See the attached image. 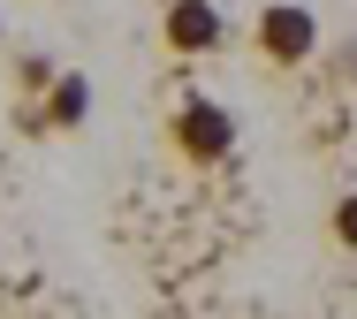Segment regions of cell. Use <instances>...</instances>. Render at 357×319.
<instances>
[{"mask_svg": "<svg viewBox=\"0 0 357 319\" xmlns=\"http://www.w3.org/2000/svg\"><path fill=\"white\" fill-rule=\"evenodd\" d=\"M251 54L266 61V69H304L312 54H319V15L304 8V0H259V15H251Z\"/></svg>", "mask_w": 357, "mask_h": 319, "instance_id": "cell-1", "label": "cell"}, {"mask_svg": "<svg viewBox=\"0 0 357 319\" xmlns=\"http://www.w3.org/2000/svg\"><path fill=\"white\" fill-rule=\"evenodd\" d=\"M236 114L220 107V99H183L175 114H167V145H175V160L183 167H228L236 160Z\"/></svg>", "mask_w": 357, "mask_h": 319, "instance_id": "cell-2", "label": "cell"}, {"mask_svg": "<svg viewBox=\"0 0 357 319\" xmlns=\"http://www.w3.org/2000/svg\"><path fill=\"white\" fill-rule=\"evenodd\" d=\"M220 38H228V23H220L213 0H167V15H160V46L167 54L206 61V54H220Z\"/></svg>", "mask_w": 357, "mask_h": 319, "instance_id": "cell-3", "label": "cell"}, {"mask_svg": "<svg viewBox=\"0 0 357 319\" xmlns=\"http://www.w3.org/2000/svg\"><path fill=\"white\" fill-rule=\"evenodd\" d=\"M38 107H46L54 137H69V130H84V122H91V77H84V69H61V77H54V91H46Z\"/></svg>", "mask_w": 357, "mask_h": 319, "instance_id": "cell-4", "label": "cell"}, {"mask_svg": "<svg viewBox=\"0 0 357 319\" xmlns=\"http://www.w3.org/2000/svg\"><path fill=\"white\" fill-rule=\"evenodd\" d=\"M61 77V61L54 54H15V99H46Z\"/></svg>", "mask_w": 357, "mask_h": 319, "instance_id": "cell-5", "label": "cell"}, {"mask_svg": "<svg viewBox=\"0 0 357 319\" xmlns=\"http://www.w3.org/2000/svg\"><path fill=\"white\" fill-rule=\"evenodd\" d=\"M327 243H335V251H350V258H357V190H342V198L327 205Z\"/></svg>", "mask_w": 357, "mask_h": 319, "instance_id": "cell-6", "label": "cell"}, {"mask_svg": "<svg viewBox=\"0 0 357 319\" xmlns=\"http://www.w3.org/2000/svg\"><path fill=\"white\" fill-rule=\"evenodd\" d=\"M15 130H23V137H54V122H46L38 99H15Z\"/></svg>", "mask_w": 357, "mask_h": 319, "instance_id": "cell-7", "label": "cell"}, {"mask_svg": "<svg viewBox=\"0 0 357 319\" xmlns=\"http://www.w3.org/2000/svg\"><path fill=\"white\" fill-rule=\"evenodd\" d=\"M0 312H8V281H0Z\"/></svg>", "mask_w": 357, "mask_h": 319, "instance_id": "cell-8", "label": "cell"}, {"mask_svg": "<svg viewBox=\"0 0 357 319\" xmlns=\"http://www.w3.org/2000/svg\"><path fill=\"white\" fill-rule=\"evenodd\" d=\"M0 38H8V15H0Z\"/></svg>", "mask_w": 357, "mask_h": 319, "instance_id": "cell-9", "label": "cell"}]
</instances>
